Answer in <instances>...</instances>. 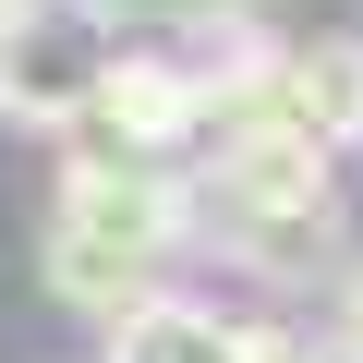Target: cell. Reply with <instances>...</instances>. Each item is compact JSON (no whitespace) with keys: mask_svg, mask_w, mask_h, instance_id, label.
I'll return each mask as SVG.
<instances>
[{"mask_svg":"<svg viewBox=\"0 0 363 363\" xmlns=\"http://www.w3.org/2000/svg\"><path fill=\"white\" fill-rule=\"evenodd\" d=\"M242 363H351V351H339V339H303V327H255Z\"/></svg>","mask_w":363,"mask_h":363,"instance_id":"obj_6","label":"cell"},{"mask_svg":"<svg viewBox=\"0 0 363 363\" xmlns=\"http://www.w3.org/2000/svg\"><path fill=\"white\" fill-rule=\"evenodd\" d=\"M206 97H218V73H194V61H169V49H121L109 61V85H97V121H85V157H194L206 145Z\"/></svg>","mask_w":363,"mask_h":363,"instance_id":"obj_4","label":"cell"},{"mask_svg":"<svg viewBox=\"0 0 363 363\" xmlns=\"http://www.w3.org/2000/svg\"><path fill=\"white\" fill-rule=\"evenodd\" d=\"M255 327H230L218 303H182V291H145L133 315H109V351L97 363H242Z\"/></svg>","mask_w":363,"mask_h":363,"instance_id":"obj_5","label":"cell"},{"mask_svg":"<svg viewBox=\"0 0 363 363\" xmlns=\"http://www.w3.org/2000/svg\"><path fill=\"white\" fill-rule=\"evenodd\" d=\"M327 339H339V351H351V363H363V267H351V279H339V327H327Z\"/></svg>","mask_w":363,"mask_h":363,"instance_id":"obj_7","label":"cell"},{"mask_svg":"<svg viewBox=\"0 0 363 363\" xmlns=\"http://www.w3.org/2000/svg\"><path fill=\"white\" fill-rule=\"evenodd\" d=\"M109 61H121V49H109V13H97V0H25V25L0 37V121L85 133Z\"/></svg>","mask_w":363,"mask_h":363,"instance_id":"obj_3","label":"cell"},{"mask_svg":"<svg viewBox=\"0 0 363 363\" xmlns=\"http://www.w3.org/2000/svg\"><path fill=\"white\" fill-rule=\"evenodd\" d=\"M194 242V182L157 169V157H73L61 194H49V230H37V279L73 303V315H133L169 255Z\"/></svg>","mask_w":363,"mask_h":363,"instance_id":"obj_1","label":"cell"},{"mask_svg":"<svg viewBox=\"0 0 363 363\" xmlns=\"http://www.w3.org/2000/svg\"><path fill=\"white\" fill-rule=\"evenodd\" d=\"M206 194L194 218H218V242L255 267V279H315L339 267V182H327V145L255 121V109H206Z\"/></svg>","mask_w":363,"mask_h":363,"instance_id":"obj_2","label":"cell"}]
</instances>
